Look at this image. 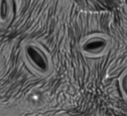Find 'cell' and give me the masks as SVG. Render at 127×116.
Wrapping results in <instances>:
<instances>
[{
    "label": "cell",
    "mask_w": 127,
    "mask_h": 116,
    "mask_svg": "<svg viewBox=\"0 0 127 116\" xmlns=\"http://www.w3.org/2000/svg\"><path fill=\"white\" fill-rule=\"evenodd\" d=\"M110 38L104 34H92L82 39L79 49L87 57L97 58L104 56L111 48Z\"/></svg>",
    "instance_id": "obj_2"
},
{
    "label": "cell",
    "mask_w": 127,
    "mask_h": 116,
    "mask_svg": "<svg viewBox=\"0 0 127 116\" xmlns=\"http://www.w3.org/2000/svg\"><path fill=\"white\" fill-rule=\"evenodd\" d=\"M118 83H119L120 92H121L122 96L124 97V99H126L127 98V71H126V69L120 75Z\"/></svg>",
    "instance_id": "obj_4"
},
{
    "label": "cell",
    "mask_w": 127,
    "mask_h": 116,
    "mask_svg": "<svg viewBox=\"0 0 127 116\" xmlns=\"http://www.w3.org/2000/svg\"><path fill=\"white\" fill-rule=\"evenodd\" d=\"M61 116H70V115H68V114H62Z\"/></svg>",
    "instance_id": "obj_5"
},
{
    "label": "cell",
    "mask_w": 127,
    "mask_h": 116,
    "mask_svg": "<svg viewBox=\"0 0 127 116\" xmlns=\"http://www.w3.org/2000/svg\"><path fill=\"white\" fill-rule=\"evenodd\" d=\"M22 56L27 64L39 75L46 76L52 72V59L38 43L34 41L26 42L22 47Z\"/></svg>",
    "instance_id": "obj_1"
},
{
    "label": "cell",
    "mask_w": 127,
    "mask_h": 116,
    "mask_svg": "<svg viewBox=\"0 0 127 116\" xmlns=\"http://www.w3.org/2000/svg\"><path fill=\"white\" fill-rule=\"evenodd\" d=\"M13 16L12 0H0V23L7 24Z\"/></svg>",
    "instance_id": "obj_3"
}]
</instances>
